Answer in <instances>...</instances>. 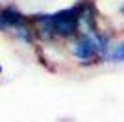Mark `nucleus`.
Instances as JSON below:
<instances>
[{
	"mask_svg": "<svg viewBox=\"0 0 124 122\" xmlns=\"http://www.w3.org/2000/svg\"><path fill=\"white\" fill-rule=\"evenodd\" d=\"M100 48V41L96 39V37L93 35H83L82 39L76 43V48H74V54H76L78 57H89L93 56L94 52Z\"/></svg>",
	"mask_w": 124,
	"mask_h": 122,
	"instance_id": "nucleus-2",
	"label": "nucleus"
},
{
	"mask_svg": "<svg viewBox=\"0 0 124 122\" xmlns=\"http://www.w3.org/2000/svg\"><path fill=\"white\" fill-rule=\"evenodd\" d=\"M48 30L56 31L59 35H72L78 30V22H80V15L78 9H67V11H59L54 17L45 19Z\"/></svg>",
	"mask_w": 124,
	"mask_h": 122,
	"instance_id": "nucleus-1",
	"label": "nucleus"
},
{
	"mask_svg": "<svg viewBox=\"0 0 124 122\" xmlns=\"http://www.w3.org/2000/svg\"><path fill=\"white\" fill-rule=\"evenodd\" d=\"M122 11H124V8H122Z\"/></svg>",
	"mask_w": 124,
	"mask_h": 122,
	"instance_id": "nucleus-5",
	"label": "nucleus"
},
{
	"mask_svg": "<svg viewBox=\"0 0 124 122\" xmlns=\"http://www.w3.org/2000/svg\"><path fill=\"white\" fill-rule=\"evenodd\" d=\"M11 26H21L24 28L22 15L13 9H4L0 11V28H11Z\"/></svg>",
	"mask_w": 124,
	"mask_h": 122,
	"instance_id": "nucleus-3",
	"label": "nucleus"
},
{
	"mask_svg": "<svg viewBox=\"0 0 124 122\" xmlns=\"http://www.w3.org/2000/svg\"><path fill=\"white\" fill-rule=\"evenodd\" d=\"M109 57H111V59H115V61H124V43L117 46V48L111 52V56H109Z\"/></svg>",
	"mask_w": 124,
	"mask_h": 122,
	"instance_id": "nucleus-4",
	"label": "nucleus"
}]
</instances>
